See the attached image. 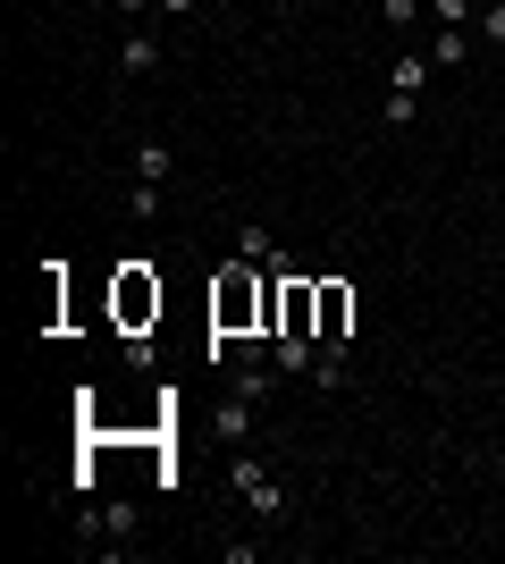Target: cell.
Instances as JSON below:
<instances>
[{
	"instance_id": "obj_7",
	"label": "cell",
	"mask_w": 505,
	"mask_h": 564,
	"mask_svg": "<svg viewBox=\"0 0 505 564\" xmlns=\"http://www.w3.org/2000/svg\"><path fill=\"white\" fill-rule=\"evenodd\" d=\"M135 177H144V186H168V177H177V152H168V143H135Z\"/></svg>"
},
{
	"instance_id": "obj_10",
	"label": "cell",
	"mask_w": 505,
	"mask_h": 564,
	"mask_svg": "<svg viewBox=\"0 0 505 564\" xmlns=\"http://www.w3.org/2000/svg\"><path fill=\"white\" fill-rule=\"evenodd\" d=\"M421 9H430V0H380V18L396 25V34H413V25H421Z\"/></svg>"
},
{
	"instance_id": "obj_8",
	"label": "cell",
	"mask_w": 505,
	"mask_h": 564,
	"mask_svg": "<svg viewBox=\"0 0 505 564\" xmlns=\"http://www.w3.org/2000/svg\"><path fill=\"white\" fill-rule=\"evenodd\" d=\"M237 253H244V261H262V270H287V261H278V245H270V228H253V219L237 228Z\"/></svg>"
},
{
	"instance_id": "obj_6",
	"label": "cell",
	"mask_w": 505,
	"mask_h": 564,
	"mask_svg": "<svg viewBox=\"0 0 505 564\" xmlns=\"http://www.w3.org/2000/svg\"><path fill=\"white\" fill-rule=\"evenodd\" d=\"M119 68H127V76H152V68H161V43H152V25H127V51H119Z\"/></svg>"
},
{
	"instance_id": "obj_11",
	"label": "cell",
	"mask_w": 505,
	"mask_h": 564,
	"mask_svg": "<svg viewBox=\"0 0 505 564\" xmlns=\"http://www.w3.org/2000/svg\"><path fill=\"white\" fill-rule=\"evenodd\" d=\"M438 25H481V0H430Z\"/></svg>"
},
{
	"instance_id": "obj_5",
	"label": "cell",
	"mask_w": 505,
	"mask_h": 564,
	"mask_svg": "<svg viewBox=\"0 0 505 564\" xmlns=\"http://www.w3.org/2000/svg\"><path fill=\"white\" fill-rule=\"evenodd\" d=\"M430 85V51H396L387 59V94H421Z\"/></svg>"
},
{
	"instance_id": "obj_9",
	"label": "cell",
	"mask_w": 505,
	"mask_h": 564,
	"mask_svg": "<svg viewBox=\"0 0 505 564\" xmlns=\"http://www.w3.org/2000/svg\"><path fill=\"white\" fill-rule=\"evenodd\" d=\"M488 51H505V0H481V25H472Z\"/></svg>"
},
{
	"instance_id": "obj_1",
	"label": "cell",
	"mask_w": 505,
	"mask_h": 564,
	"mask_svg": "<svg viewBox=\"0 0 505 564\" xmlns=\"http://www.w3.org/2000/svg\"><path fill=\"white\" fill-rule=\"evenodd\" d=\"M312 337L329 354H354V286L345 279H320V312H312Z\"/></svg>"
},
{
	"instance_id": "obj_2",
	"label": "cell",
	"mask_w": 505,
	"mask_h": 564,
	"mask_svg": "<svg viewBox=\"0 0 505 564\" xmlns=\"http://www.w3.org/2000/svg\"><path fill=\"white\" fill-rule=\"evenodd\" d=\"M228 480H237V497L253 506V514H287V480H278L262 455H237V464H228Z\"/></svg>"
},
{
	"instance_id": "obj_3",
	"label": "cell",
	"mask_w": 505,
	"mask_h": 564,
	"mask_svg": "<svg viewBox=\"0 0 505 564\" xmlns=\"http://www.w3.org/2000/svg\"><path fill=\"white\" fill-rule=\"evenodd\" d=\"M119 321H127V329L161 321V279H152L144 261H127V270H119Z\"/></svg>"
},
{
	"instance_id": "obj_12",
	"label": "cell",
	"mask_w": 505,
	"mask_h": 564,
	"mask_svg": "<svg viewBox=\"0 0 505 564\" xmlns=\"http://www.w3.org/2000/svg\"><path fill=\"white\" fill-rule=\"evenodd\" d=\"M194 9H202V0H161V18H194Z\"/></svg>"
},
{
	"instance_id": "obj_4",
	"label": "cell",
	"mask_w": 505,
	"mask_h": 564,
	"mask_svg": "<svg viewBox=\"0 0 505 564\" xmlns=\"http://www.w3.org/2000/svg\"><path fill=\"white\" fill-rule=\"evenodd\" d=\"M472 43H481L472 25H438V34H430V68H463V59H472Z\"/></svg>"
}]
</instances>
